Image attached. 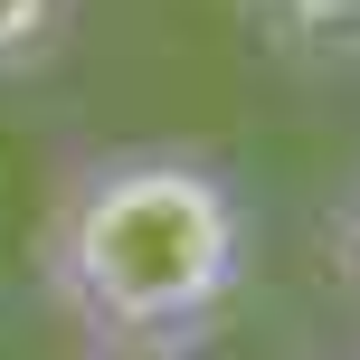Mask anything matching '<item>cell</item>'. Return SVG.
Masks as SVG:
<instances>
[{
  "label": "cell",
  "mask_w": 360,
  "mask_h": 360,
  "mask_svg": "<svg viewBox=\"0 0 360 360\" xmlns=\"http://www.w3.org/2000/svg\"><path fill=\"white\" fill-rule=\"evenodd\" d=\"M256 266V218L228 162L190 143H114L86 152L48 199L38 285L86 342L162 332L199 342Z\"/></svg>",
  "instance_id": "obj_1"
},
{
  "label": "cell",
  "mask_w": 360,
  "mask_h": 360,
  "mask_svg": "<svg viewBox=\"0 0 360 360\" xmlns=\"http://www.w3.org/2000/svg\"><path fill=\"white\" fill-rule=\"evenodd\" d=\"M76 0H0V76H29L67 48Z\"/></svg>",
  "instance_id": "obj_3"
},
{
  "label": "cell",
  "mask_w": 360,
  "mask_h": 360,
  "mask_svg": "<svg viewBox=\"0 0 360 360\" xmlns=\"http://www.w3.org/2000/svg\"><path fill=\"white\" fill-rule=\"evenodd\" d=\"M237 10L294 67H360V0H237Z\"/></svg>",
  "instance_id": "obj_2"
},
{
  "label": "cell",
  "mask_w": 360,
  "mask_h": 360,
  "mask_svg": "<svg viewBox=\"0 0 360 360\" xmlns=\"http://www.w3.org/2000/svg\"><path fill=\"white\" fill-rule=\"evenodd\" d=\"M323 256H332V285L360 304V180L342 190V209H332V228H323Z\"/></svg>",
  "instance_id": "obj_4"
},
{
  "label": "cell",
  "mask_w": 360,
  "mask_h": 360,
  "mask_svg": "<svg viewBox=\"0 0 360 360\" xmlns=\"http://www.w3.org/2000/svg\"><path fill=\"white\" fill-rule=\"evenodd\" d=\"M86 360H199V351L162 342V332H114V342H86Z\"/></svg>",
  "instance_id": "obj_5"
}]
</instances>
